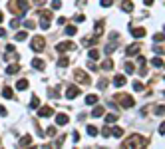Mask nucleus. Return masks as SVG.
Listing matches in <instances>:
<instances>
[{"label":"nucleus","mask_w":165,"mask_h":149,"mask_svg":"<svg viewBox=\"0 0 165 149\" xmlns=\"http://www.w3.org/2000/svg\"><path fill=\"white\" fill-rule=\"evenodd\" d=\"M147 145V139L143 135H131V137H127V141L121 145V147H127V149H135V147H145Z\"/></svg>","instance_id":"obj_1"},{"label":"nucleus","mask_w":165,"mask_h":149,"mask_svg":"<svg viewBox=\"0 0 165 149\" xmlns=\"http://www.w3.org/2000/svg\"><path fill=\"white\" fill-rule=\"evenodd\" d=\"M44 46H46V40L42 38V36H34L32 42H30V48H32L34 52H42V50H44Z\"/></svg>","instance_id":"obj_2"},{"label":"nucleus","mask_w":165,"mask_h":149,"mask_svg":"<svg viewBox=\"0 0 165 149\" xmlns=\"http://www.w3.org/2000/svg\"><path fill=\"white\" fill-rule=\"evenodd\" d=\"M115 99H118L123 107H133V104H135L131 96H123V93H118V96H115Z\"/></svg>","instance_id":"obj_3"},{"label":"nucleus","mask_w":165,"mask_h":149,"mask_svg":"<svg viewBox=\"0 0 165 149\" xmlns=\"http://www.w3.org/2000/svg\"><path fill=\"white\" fill-rule=\"evenodd\" d=\"M52 24V12H42V20H40V28L42 30H48Z\"/></svg>","instance_id":"obj_4"},{"label":"nucleus","mask_w":165,"mask_h":149,"mask_svg":"<svg viewBox=\"0 0 165 149\" xmlns=\"http://www.w3.org/2000/svg\"><path fill=\"white\" fill-rule=\"evenodd\" d=\"M74 76H76V80H78V82H82L84 85H88V84H90V78H88V74H86V72L76 70V74H74Z\"/></svg>","instance_id":"obj_5"},{"label":"nucleus","mask_w":165,"mask_h":149,"mask_svg":"<svg viewBox=\"0 0 165 149\" xmlns=\"http://www.w3.org/2000/svg\"><path fill=\"white\" fill-rule=\"evenodd\" d=\"M78 96H80V88L78 85H70V88L66 90V97L68 99H74V97H78Z\"/></svg>","instance_id":"obj_6"},{"label":"nucleus","mask_w":165,"mask_h":149,"mask_svg":"<svg viewBox=\"0 0 165 149\" xmlns=\"http://www.w3.org/2000/svg\"><path fill=\"white\" fill-rule=\"evenodd\" d=\"M74 48H76L74 42H60L58 44V52H70V50H74Z\"/></svg>","instance_id":"obj_7"},{"label":"nucleus","mask_w":165,"mask_h":149,"mask_svg":"<svg viewBox=\"0 0 165 149\" xmlns=\"http://www.w3.org/2000/svg\"><path fill=\"white\" fill-rule=\"evenodd\" d=\"M38 115L40 117H50V115H54V110L50 107V105H44V107L38 110Z\"/></svg>","instance_id":"obj_8"},{"label":"nucleus","mask_w":165,"mask_h":149,"mask_svg":"<svg viewBox=\"0 0 165 149\" xmlns=\"http://www.w3.org/2000/svg\"><path fill=\"white\" fill-rule=\"evenodd\" d=\"M126 54H127V56H137V54H139V44H131V46H127Z\"/></svg>","instance_id":"obj_9"},{"label":"nucleus","mask_w":165,"mask_h":149,"mask_svg":"<svg viewBox=\"0 0 165 149\" xmlns=\"http://www.w3.org/2000/svg\"><path fill=\"white\" fill-rule=\"evenodd\" d=\"M68 121H70V117H68L66 113H58V115H56V123H58V125H66Z\"/></svg>","instance_id":"obj_10"},{"label":"nucleus","mask_w":165,"mask_h":149,"mask_svg":"<svg viewBox=\"0 0 165 149\" xmlns=\"http://www.w3.org/2000/svg\"><path fill=\"white\" fill-rule=\"evenodd\" d=\"M131 36L133 38H143L145 36V28H131Z\"/></svg>","instance_id":"obj_11"},{"label":"nucleus","mask_w":165,"mask_h":149,"mask_svg":"<svg viewBox=\"0 0 165 149\" xmlns=\"http://www.w3.org/2000/svg\"><path fill=\"white\" fill-rule=\"evenodd\" d=\"M104 107H101V105H96V107H93L92 110V117H104Z\"/></svg>","instance_id":"obj_12"},{"label":"nucleus","mask_w":165,"mask_h":149,"mask_svg":"<svg viewBox=\"0 0 165 149\" xmlns=\"http://www.w3.org/2000/svg\"><path fill=\"white\" fill-rule=\"evenodd\" d=\"M28 145H32V137H30V135H24L22 139H20L18 147H28Z\"/></svg>","instance_id":"obj_13"},{"label":"nucleus","mask_w":165,"mask_h":149,"mask_svg":"<svg viewBox=\"0 0 165 149\" xmlns=\"http://www.w3.org/2000/svg\"><path fill=\"white\" fill-rule=\"evenodd\" d=\"M126 76H115L113 78V85H118V88H121V85H126Z\"/></svg>","instance_id":"obj_14"},{"label":"nucleus","mask_w":165,"mask_h":149,"mask_svg":"<svg viewBox=\"0 0 165 149\" xmlns=\"http://www.w3.org/2000/svg\"><path fill=\"white\" fill-rule=\"evenodd\" d=\"M16 90H18V91H24V90H28V80H20L18 84H16Z\"/></svg>","instance_id":"obj_15"},{"label":"nucleus","mask_w":165,"mask_h":149,"mask_svg":"<svg viewBox=\"0 0 165 149\" xmlns=\"http://www.w3.org/2000/svg\"><path fill=\"white\" fill-rule=\"evenodd\" d=\"M32 68H36V70H44V62H42L40 58L32 60Z\"/></svg>","instance_id":"obj_16"},{"label":"nucleus","mask_w":165,"mask_h":149,"mask_svg":"<svg viewBox=\"0 0 165 149\" xmlns=\"http://www.w3.org/2000/svg\"><path fill=\"white\" fill-rule=\"evenodd\" d=\"M121 10H123V12H131V10H133V4L129 2V0H126V2L121 4Z\"/></svg>","instance_id":"obj_17"},{"label":"nucleus","mask_w":165,"mask_h":149,"mask_svg":"<svg viewBox=\"0 0 165 149\" xmlns=\"http://www.w3.org/2000/svg\"><path fill=\"white\" fill-rule=\"evenodd\" d=\"M99 133V129L96 127V125H88V135H92V137H96Z\"/></svg>","instance_id":"obj_18"},{"label":"nucleus","mask_w":165,"mask_h":149,"mask_svg":"<svg viewBox=\"0 0 165 149\" xmlns=\"http://www.w3.org/2000/svg\"><path fill=\"white\" fill-rule=\"evenodd\" d=\"M86 104L88 105H96V104H98V96H93V93H92V96H88L86 97Z\"/></svg>","instance_id":"obj_19"},{"label":"nucleus","mask_w":165,"mask_h":149,"mask_svg":"<svg viewBox=\"0 0 165 149\" xmlns=\"http://www.w3.org/2000/svg\"><path fill=\"white\" fill-rule=\"evenodd\" d=\"M26 38H28V32H18L16 36H14V40H16V42H24Z\"/></svg>","instance_id":"obj_20"},{"label":"nucleus","mask_w":165,"mask_h":149,"mask_svg":"<svg viewBox=\"0 0 165 149\" xmlns=\"http://www.w3.org/2000/svg\"><path fill=\"white\" fill-rule=\"evenodd\" d=\"M151 66L153 68H161V66H163V60L159 58V56H155V58L151 60Z\"/></svg>","instance_id":"obj_21"},{"label":"nucleus","mask_w":165,"mask_h":149,"mask_svg":"<svg viewBox=\"0 0 165 149\" xmlns=\"http://www.w3.org/2000/svg\"><path fill=\"white\" fill-rule=\"evenodd\" d=\"M104 117H106V121L107 123H113V121H118V115H115V113H104Z\"/></svg>","instance_id":"obj_22"},{"label":"nucleus","mask_w":165,"mask_h":149,"mask_svg":"<svg viewBox=\"0 0 165 149\" xmlns=\"http://www.w3.org/2000/svg\"><path fill=\"white\" fill-rule=\"evenodd\" d=\"M88 56H90V60H93V62H98V60H99V52H98V50H90Z\"/></svg>","instance_id":"obj_23"},{"label":"nucleus","mask_w":165,"mask_h":149,"mask_svg":"<svg viewBox=\"0 0 165 149\" xmlns=\"http://www.w3.org/2000/svg\"><path fill=\"white\" fill-rule=\"evenodd\" d=\"M18 70H20V66H18V64H10V66L6 68V72H8V74H16Z\"/></svg>","instance_id":"obj_24"},{"label":"nucleus","mask_w":165,"mask_h":149,"mask_svg":"<svg viewBox=\"0 0 165 149\" xmlns=\"http://www.w3.org/2000/svg\"><path fill=\"white\" fill-rule=\"evenodd\" d=\"M58 66H60V68H66V66H70V60L64 56V58H60V60H58Z\"/></svg>","instance_id":"obj_25"},{"label":"nucleus","mask_w":165,"mask_h":149,"mask_svg":"<svg viewBox=\"0 0 165 149\" xmlns=\"http://www.w3.org/2000/svg\"><path fill=\"white\" fill-rule=\"evenodd\" d=\"M2 96L6 97V99H12V90H10V88H4V90H2Z\"/></svg>","instance_id":"obj_26"},{"label":"nucleus","mask_w":165,"mask_h":149,"mask_svg":"<svg viewBox=\"0 0 165 149\" xmlns=\"http://www.w3.org/2000/svg\"><path fill=\"white\" fill-rule=\"evenodd\" d=\"M112 133H113V137H123V129L121 127H113Z\"/></svg>","instance_id":"obj_27"},{"label":"nucleus","mask_w":165,"mask_h":149,"mask_svg":"<svg viewBox=\"0 0 165 149\" xmlns=\"http://www.w3.org/2000/svg\"><path fill=\"white\" fill-rule=\"evenodd\" d=\"M101 30H104V20H99L98 24H96V36H99V34H101Z\"/></svg>","instance_id":"obj_28"},{"label":"nucleus","mask_w":165,"mask_h":149,"mask_svg":"<svg viewBox=\"0 0 165 149\" xmlns=\"http://www.w3.org/2000/svg\"><path fill=\"white\" fill-rule=\"evenodd\" d=\"M30 107H34V110H36V107H40V99L36 96L32 97V99H30Z\"/></svg>","instance_id":"obj_29"},{"label":"nucleus","mask_w":165,"mask_h":149,"mask_svg":"<svg viewBox=\"0 0 165 149\" xmlns=\"http://www.w3.org/2000/svg\"><path fill=\"white\" fill-rule=\"evenodd\" d=\"M34 26H36V24H34L32 20H24V28H26V30H34Z\"/></svg>","instance_id":"obj_30"},{"label":"nucleus","mask_w":165,"mask_h":149,"mask_svg":"<svg viewBox=\"0 0 165 149\" xmlns=\"http://www.w3.org/2000/svg\"><path fill=\"white\" fill-rule=\"evenodd\" d=\"M101 68H104V70H112V68H113V62H112V60H106V62L101 64Z\"/></svg>","instance_id":"obj_31"},{"label":"nucleus","mask_w":165,"mask_h":149,"mask_svg":"<svg viewBox=\"0 0 165 149\" xmlns=\"http://www.w3.org/2000/svg\"><path fill=\"white\" fill-rule=\"evenodd\" d=\"M123 68H126V74H133V72H135V68H133V64H129V62H127V64L123 66Z\"/></svg>","instance_id":"obj_32"},{"label":"nucleus","mask_w":165,"mask_h":149,"mask_svg":"<svg viewBox=\"0 0 165 149\" xmlns=\"http://www.w3.org/2000/svg\"><path fill=\"white\" fill-rule=\"evenodd\" d=\"M99 133H101L104 137H110V135H112V127H104V129L99 131Z\"/></svg>","instance_id":"obj_33"},{"label":"nucleus","mask_w":165,"mask_h":149,"mask_svg":"<svg viewBox=\"0 0 165 149\" xmlns=\"http://www.w3.org/2000/svg\"><path fill=\"white\" fill-rule=\"evenodd\" d=\"M155 113H157V115H165V105H157V107H155Z\"/></svg>","instance_id":"obj_34"},{"label":"nucleus","mask_w":165,"mask_h":149,"mask_svg":"<svg viewBox=\"0 0 165 149\" xmlns=\"http://www.w3.org/2000/svg\"><path fill=\"white\" fill-rule=\"evenodd\" d=\"M58 8H62V2L60 0H52V10H58Z\"/></svg>","instance_id":"obj_35"},{"label":"nucleus","mask_w":165,"mask_h":149,"mask_svg":"<svg viewBox=\"0 0 165 149\" xmlns=\"http://www.w3.org/2000/svg\"><path fill=\"white\" fill-rule=\"evenodd\" d=\"M66 34H68V36H74V34H76V26H68L66 28Z\"/></svg>","instance_id":"obj_36"},{"label":"nucleus","mask_w":165,"mask_h":149,"mask_svg":"<svg viewBox=\"0 0 165 149\" xmlns=\"http://www.w3.org/2000/svg\"><path fill=\"white\" fill-rule=\"evenodd\" d=\"M133 90H135V91H141V90H143V84H141V82H135V84H133Z\"/></svg>","instance_id":"obj_37"},{"label":"nucleus","mask_w":165,"mask_h":149,"mask_svg":"<svg viewBox=\"0 0 165 149\" xmlns=\"http://www.w3.org/2000/svg\"><path fill=\"white\" fill-rule=\"evenodd\" d=\"M137 62H139V66H141V68H143V66L147 64V60L143 58V56H137Z\"/></svg>","instance_id":"obj_38"},{"label":"nucleus","mask_w":165,"mask_h":149,"mask_svg":"<svg viewBox=\"0 0 165 149\" xmlns=\"http://www.w3.org/2000/svg\"><path fill=\"white\" fill-rule=\"evenodd\" d=\"M113 50H115V44H112V42H110V46L106 48V54H112Z\"/></svg>","instance_id":"obj_39"},{"label":"nucleus","mask_w":165,"mask_h":149,"mask_svg":"<svg viewBox=\"0 0 165 149\" xmlns=\"http://www.w3.org/2000/svg\"><path fill=\"white\" fill-rule=\"evenodd\" d=\"M112 2H113V0H101L99 4H101L104 8H107V6H112Z\"/></svg>","instance_id":"obj_40"},{"label":"nucleus","mask_w":165,"mask_h":149,"mask_svg":"<svg viewBox=\"0 0 165 149\" xmlns=\"http://www.w3.org/2000/svg\"><path fill=\"white\" fill-rule=\"evenodd\" d=\"M163 34H155V36H153V40H155V42H163Z\"/></svg>","instance_id":"obj_41"},{"label":"nucleus","mask_w":165,"mask_h":149,"mask_svg":"<svg viewBox=\"0 0 165 149\" xmlns=\"http://www.w3.org/2000/svg\"><path fill=\"white\" fill-rule=\"evenodd\" d=\"M106 85H107V80H101V82H99V84H98V88H99V90H104Z\"/></svg>","instance_id":"obj_42"},{"label":"nucleus","mask_w":165,"mask_h":149,"mask_svg":"<svg viewBox=\"0 0 165 149\" xmlns=\"http://www.w3.org/2000/svg\"><path fill=\"white\" fill-rule=\"evenodd\" d=\"M88 68H90V70H98V66H96V64H93V60H90V64H88Z\"/></svg>","instance_id":"obj_43"},{"label":"nucleus","mask_w":165,"mask_h":149,"mask_svg":"<svg viewBox=\"0 0 165 149\" xmlns=\"http://www.w3.org/2000/svg\"><path fill=\"white\" fill-rule=\"evenodd\" d=\"M56 131H58L56 127H50V129H48V135H50V137H54V135H56Z\"/></svg>","instance_id":"obj_44"},{"label":"nucleus","mask_w":165,"mask_h":149,"mask_svg":"<svg viewBox=\"0 0 165 149\" xmlns=\"http://www.w3.org/2000/svg\"><path fill=\"white\" fill-rule=\"evenodd\" d=\"M159 133H161V135H165V121L159 125Z\"/></svg>","instance_id":"obj_45"},{"label":"nucleus","mask_w":165,"mask_h":149,"mask_svg":"<svg viewBox=\"0 0 165 149\" xmlns=\"http://www.w3.org/2000/svg\"><path fill=\"white\" fill-rule=\"evenodd\" d=\"M72 139H74V141H80V133H78V131H74V135H72Z\"/></svg>","instance_id":"obj_46"},{"label":"nucleus","mask_w":165,"mask_h":149,"mask_svg":"<svg viewBox=\"0 0 165 149\" xmlns=\"http://www.w3.org/2000/svg\"><path fill=\"white\" fill-rule=\"evenodd\" d=\"M74 20H76V22H84V16H82V14H78V16H76Z\"/></svg>","instance_id":"obj_47"},{"label":"nucleus","mask_w":165,"mask_h":149,"mask_svg":"<svg viewBox=\"0 0 165 149\" xmlns=\"http://www.w3.org/2000/svg\"><path fill=\"white\" fill-rule=\"evenodd\" d=\"M0 115H2V117L6 115V107H2V105H0Z\"/></svg>","instance_id":"obj_48"},{"label":"nucleus","mask_w":165,"mask_h":149,"mask_svg":"<svg viewBox=\"0 0 165 149\" xmlns=\"http://www.w3.org/2000/svg\"><path fill=\"white\" fill-rule=\"evenodd\" d=\"M4 36H6V30H4V28H0V38H4Z\"/></svg>","instance_id":"obj_49"},{"label":"nucleus","mask_w":165,"mask_h":149,"mask_svg":"<svg viewBox=\"0 0 165 149\" xmlns=\"http://www.w3.org/2000/svg\"><path fill=\"white\" fill-rule=\"evenodd\" d=\"M143 2H145L147 6H151V4H153V0H143Z\"/></svg>","instance_id":"obj_50"},{"label":"nucleus","mask_w":165,"mask_h":149,"mask_svg":"<svg viewBox=\"0 0 165 149\" xmlns=\"http://www.w3.org/2000/svg\"><path fill=\"white\" fill-rule=\"evenodd\" d=\"M34 2H36V4H44V0H34Z\"/></svg>","instance_id":"obj_51"},{"label":"nucleus","mask_w":165,"mask_h":149,"mask_svg":"<svg viewBox=\"0 0 165 149\" xmlns=\"http://www.w3.org/2000/svg\"><path fill=\"white\" fill-rule=\"evenodd\" d=\"M2 20H4V14L0 12V24H2Z\"/></svg>","instance_id":"obj_52"}]
</instances>
